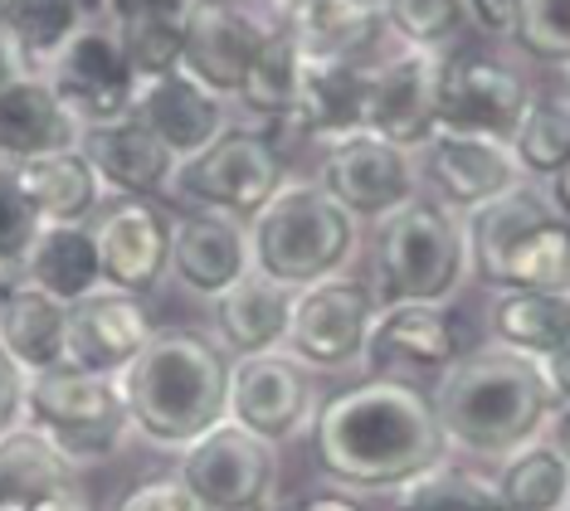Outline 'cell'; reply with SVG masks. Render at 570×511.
I'll list each match as a JSON object with an SVG mask.
<instances>
[{
	"label": "cell",
	"instance_id": "obj_1",
	"mask_svg": "<svg viewBox=\"0 0 570 511\" xmlns=\"http://www.w3.org/2000/svg\"><path fill=\"white\" fill-rule=\"evenodd\" d=\"M307 453L332 488L381 497L400 492L424 468L444 463L449 443L434 424L430 390L356 380L317 404L307 424Z\"/></svg>",
	"mask_w": 570,
	"mask_h": 511
},
{
	"label": "cell",
	"instance_id": "obj_2",
	"mask_svg": "<svg viewBox=\"0 0 570 511\" xmlns=\"http://www.w3.org/2000/svg\"><path fill=\"white\" fill-rule=\"evenodd\" d=\"M430 410L449 453L488 463H502L508 453L547 439L556 424L541 365L502 346H478L453 361L430 385Z\"/></svg>",
	"mask_w": 570,
	"mask_h": 511
},
{
	"label": "cell",
	"instance_id": "obj_3",
	"mask_svg": "<svg viewBox=\"0 0 570 511\" xmlns=\"http://www.w3.org/2000/svg\"><path fill=\"white\" fill-rule=\"evenodd\" d=\"M229 361L225 346L196 326H157L147 351L127 365L122 404L132 439L161 453H180L225 424L229 410Z\"/></svg>",
	"mask_w": 570,
	"mask_h": 511
},
{
	"label": "cell",
	"instance_id": "obj_4",
	"mask_svg": "<svg viewBox=\"0 0 570 511\" xmlns=\"http://www.w3.org/2000/svg\"><path fill=\"white\" fill-rule=\"evenodd\" d=\"M463 234L469 273L488 293H570V225L531 180L473 209Z\"/></svg>",
	"mask_w": 570,
	"mask_h": 511
},
{
	"label": "cell",
	"instance_id": "obj_5",
	"mask_svg": "<svg viewBox=\"0 0 570 511\" xmlns=\"http://www.w3.org/2000/svg\"><path fill=\"white\" fill-rule=\"evenodd\" d=\"M254 273L293 293L352 273L361 254V225L317 186L313 176H288L258 215L249 219Z\"/></svg>",
	"mask_w": 570,
	"mask_h": 511
},
{
	"label": "cell",
	"instance_id": "obj_6",
	"mask_svg": "<svg viewBox=\"0 0 570 511\" xmlns=\"http://www.w3.org/2000/svg\"><path fill=\"white\" fill-rule=\"evenodd\" d=\"M371 293L381 307L395 303H430L449 307L469 273V234L463 219L434 205L430 195H414L381 225H371Z\"/></svg>",
	"mask_w": 570,
	"mask_h": 511
},
{
	"label": "cell",
	"instance_id": "obj_7",
	"mask_svg": "<svg viewBox=\"0 0 570 511\" xmlns=\"http://www.w3.org/2000/svg\"><path fill=\"white\" fill-rule=\"evenodd\" d=\"M24 424L55 443L79 473L118 458L127 449V439H132V419H127L118 380L73 371V365H55L45 375H30Z\"/></svg>",
	"mask_w": 570,
	"mask_h": 511
},
{
	"label": "cell",
	"instance_id": "obj_8",
	"mask_svg": "<svg viewBox=\"0 0 570 511\" xmlns=\"http://www.w3.org/2000/svg\"><path fill=\"white\" fill-rule=\"evenodd\" d=\"M293 170L283 161V147L258 127L235 122L229 132H219L210 147L186 156L176 166L171 180V200L186 209H205V215H225V219H249L274 200V190L288 180Z\"/></svg>",
	"mask_w": 570,
	"mask_h": 511
},
{
	"label": "cell",
	"instance_id": "obj_9",
	"mask_svg": "<svg viewBox=\"0 0 570 511\" xmlns=\"http://www.w3.org/2000/svg\"><path fill=\"white\" fill-rule=\"evenodd\" d=\"M274 35V0H196V10L186 16V35H180V69L225 102H235L254 59Z\"/></svg>",
	"mask_w": 570,
	"mask_h": 511
},
{
	"label": "cell",
	"instance_id": "obj_10",
	"mask_svg": "<svg viewBox=\"0 0 570 511\" xmlns=\"http://www.w3.org/2000/svg\"><path fill=\"white\" fill-rule=\"evenodd\" d=\"M375 293L371 283L352 278H327L313 283L293 297V322H288V341L283 351L307 365L313 375H346L361 371V351H366V332L375 322Z\"/></svg>",
	"mask_w": 570,
	"mask_h": 511
},
{
	"label": "cell",
	"instance_id": "obj_11",
	"mask_svg": "<svg viewBox=\"0 0 570 511\" xmlns=\"http://www.w3.org/2000/svg\"><path fill=\"white\" fill-rule=\"evenodd\" d=\"M176 458V478L200 497L205 511H268L278 502V449L244 434L229 419Z\"/></svg>",
	"mask_w": 570,
	"mask_h": 511
},
{
	"label": "cell",
	"instance_id": "obj_12",
	"mask_svg": "<svg viewBox=\"0 0 570 511\" xmlns=\"http://www.w3.org/2000/svg\"><path fill=\"white\" fill-rule=\"evenodd\" d=\"M313 180L356 225H381L385 215H395L420 195V161L414 151L381 141L375 132H352L322 147Z\"/></svg>",
	"mask_w": 570,
	"mask_h": 511
},
{
	"label": "cell",
	"instance_id": "obj_13",
	"mask_svg": "<svg viewBox=\"0 0 570 511\" xmlns=\"http://www.w3.org/2000/svg\"><path fill=\"white\" fill-rule=\"evenodd\" d=\"M45 83L59 94V102L79 117V127H102V122H122L132 117L141 78L127 63L112 24H83L55 59L45 63Z\"/></svg>",
	"mask_w": 570,
	"mask_h": 511
},
{
	"label": "cell",
	"instance_id": "obj_14",
	"mask_svg": "<svg viewBox=\"0 0 570 511\" xmlns=\"http://www.w3.org/2000/svg\"><path fill=\"white\" fill-rule=\"evenodd\" d=\"M317 385L313 371L297 365L288 351H268V356H244L229 365V410L225 419L239 424L244 434L274 443L307 439V424L317 414Z\"/></svg>",
	"mask_w": 570,
	"mask_h": 511
},
{
	"label": "cell",
	"instance_id": "obj_15",
	"mask_svg": "<svg viewBox=\"0 0 570 511\" xmlns=\"http://www.w3.org/2000/svg\"><path fill=\"white\" fill-rule=\"evenodd\" d=\"M459 356H463L459 326H453L449 307L395 303V307H375L366 351H361V375L424 390V380L434 385Z\"/></svg>",
	"mask_w": 570,
	"mask_h": 511
},
{
	"label": "cell",
	"instance_id": "obj_16",
	"mask_svg": "<svg viewBox=\"0 0 570 511\" xmlns=\"http://www.w3.org/2000/svg\"><path fill=\"white\" fill-rule=\"evenodd\" d=\"M420 161V195L444 205L449 215L469 219L473 209L492 205L498 195L522 186V166L508 141L498 137H469V132H434L414 151Z\"/></svg>",
	"mask_w": 570,
	"mask_h": 511
},
{
	"label": "cell",
	"instance_id": "obj_17",
	"mask_svg": "<svg viewBox=\"0 0 570 511\" xmlns=\"http://www.w3.org/2000/svg\"><path fill=\"white\" fill-rule=\"evenodd\" d=\"M176 215L157 200H108L94 215L102 283L132 297H151L171 278Z\"/></svg>",
	"mask_w": 570,
	"mask_h": 511
},
{
	"label": "cell",
	"instance_id": "obj_18",
	"mask_svg": "<svg viewBox=\"0 0 570 511\" xmlns=\"http://www.w3.org/2000/svg\"><path fill=\"white\" fill-rule=\"evenodd\" d=\"M531 102V83L522 69L498 59H444L439 63L434 132H469L508 141Z\"/></svg>",
	"mask_w": 570,
	"mask_h": 511
},
{
	"label": "cell",
	"instance_id": "obj_19",
	"mask_svg": "<svg viewBox=\"0 0 570 511\" xmlns=\"http://www.w3.org/2000/svg\"><path fill=\"white\" fill-rule=\"evenodd\" d=\"M157 336V322L141 297L118 293L102 283L98 293H88L83 303L69 307V332H63V365L88 375H108L122 380L147 341Z\"/></svg>",
	"mask_w": 570,
	"mask_h": 511
},
{
	"label": "cell",
	"instance_id": "obj_20",
	"mask_svg": "<svg viewBox=\"0 0 570 511\" xmlns=\"http://www.w3.org/2000/svg\"><path fill=\"white\" fill-rule=\"evenodd\" d=\"M439 55L391 45L371 69L366 98V132L395 141L405 151H420L434 137V98H439Z\"/></svg>",
	"mask_w": 570,
	"mask_h": 511
},
{
	"label": "cell",
	"instance_id": "obj_21",
	"mask_svg": "<svg viewBox=\"0 0 570 511\" xmlns=\"http://www.w3.org/2000/svg\"><path fill=\"white\" fill-rule=\"evenodd\" d=\"M132 117L176 161H186V156L205 151L219 132L235 127V102L210 94V88H205L200 78H190L186 69H171L161 78H147V83L137 88Z\"/></svg>",
	"mask_w": 570,
	"mask_h": 511
},
{
	"label": "cell",
	"instance_id": "obj_22",
	"mask_svg": "<svg viewBox=\"0 0 570 511\" xmlns=\"http://www.w3.org/2000/svg\"><path fill=\"white\" fill-rule=\"evenodd\" d=\"M244 273H254L249 254V225L225 215H205V209H186L176 215V239H171V283L186 297L215 303L229 293Z\"/></svg>",
	"mask_w": 570,
	"mask_h": 511
},
{
	"label": "cell",
	"instance_id": "obj_23",
	"mask_svg": "<svg viewBox=\"0 0 570 511\" xmlns=\"http://www.w3.org/2000/svg\"><path fill=\"white\" fill-rule=\"evenodd\" d=\"M303 59H381L391 49L381 0H274Z\"/></svg>",
	"mask_w": 570,
	"mask_h": 511
},
{
	"label": "cell",
	"instance_id": "obj_24",
	"mask_svg": "<svg viewBox=\"0 0 570 511\" xmlns=\"http://www.w3.org/2000/svg\"><path fill=\"white\" fill-rule=\"evenodd\" d=\"M375 59H303L293 98L288 132L303 141H336L366 132V98H371Z\"/></svg>",
	"mask_w": 570,
	"mask_h": 511
},
{
	"label": "cell",
	"instance_id": "obj_25",
	"mask_svg": "<svg viewBox=\"0 0 570 511\" xmlns=\"http://www.w3.org/2000/svg\"><path fill=\"white\" fill-rule=\"evenodd\" d=\"M83 156L94 161L102 190L112 200H171V180H176V156L161 147L137 117L122 122H102V127H83L79 137Z\"/></svg>",
	"mask_w": 570,
	"mask_h": 511
},
{
	"label": "cell",
	"instance_id": "obj_26",
	"mask_svg": "<svg viewBox=\"0 0 570 511\" xmlns=\"http://www.w3.org/2000/svg\"><path fill=\"white\" fill-rule=\"evenodd\" d=\"M293 287H283L264 273H244L229 293L215 297V341L225 346L229 361L244 356H268L283 351L288 341V322H293Z\"/></svg>",
	"mask_w": 570,
	"mask_h": 511
},
{
	"label": "cell",
	"instance_id": "obj_27",
	"mask_svg": "<svg viewBox=\"0 0 570 511\" xmlns=\"http://www.w3.org/2000/svg\"><path fill=\"white\" fill-rule=\"evenodd\" d=\"M79 117L59 102V94L45 83V73L20 78L0 94V161L24 166L35 156L79 147Z\"/></svg>",
	"mask_w": 570,
	"mask_h": 511
},
{
	"label": "cell",
	"instance_id": "obj_28",
	"mask_svg": "<svg viewBox=\"0 0 570 511\" xmlns=\"http://www.w3.org/2000/svg\"><path fill=\"white\" fill-rule=\"evenodd\" d=\"M63 332H69V307L63 303H55L24 278L0 283V351L24 375H45L63 365Z\"/></svg>",
	"mask_w": 570,
	"mask_h": 511
},
{
	"label": "cell",
	"instance_id": "obj_29",
	"mask_svg": "<svg viewBox=\"0 0 570 511\" xmlns=\"http://www.w3.org/2000/svg\"><path fill=\"white\" fill-rule=\"evenodd\" d=\"M16 170H20V186L30 195V205L40 209L45 225H94V215L108 205V190H102V180H98L94 161L83 156V147L35 156V161H24Z\"/></svg>",
	"mask_w": 570,
	"mask_h": 511
},
{
	"label": "cell",
	"instance_id": "obj_30",
	"mask_svg": "<svg viewBox=\"0 0 570 511\" xmlns=\"http://www.w3.org/2000/svg\"><path fill=\"white\" fill-rule=\"evenodd\" d=\"M488 336L522 361H551L570 346V293H492Z\"/></svg>",
	"mask_w": 570,
	"mask_h": 511
},
{
	"label": "cell",
	"instance_id": "obj_31",
	"mask_svg": "<svg viewBox=\"0 0 570 511\" xmlns=\"http://www.w3.org/2000/svg\"><path fill=\"white\" fill-rule=\"evenodd\" d=\"M16 278L35 283L40 293H49L63 307L83 303L88 293H98V287H102L94 225H45Z\"/></svg>",
	"mask_w": 570,
	"mask_h": 511
},
{
	"label": "cell",
	"instance_id": "obj_32",
	"mask_svg": "<svg viewBox=\"0 0 570 511\" xmlns=\"http://www.w3.org/2000/svg\"><path fill=\"white\" fill-rule=\"evenodd\" d=\"M79 482V468L63 458L45 434H35L30 424L0 434V507L24 511L40 497L73 488Z\"/></svg>",
	"mask_w": 570,
	"mask_h": 511
},
{
	"label": "cell",
	"instance_id": "obj_33",
	"mask_svg": "<svg viewBox=\"0 0 570 511\" xmlns=\"http://www.w3.org/2000/svg\"><path fill=\"white\" fill-rule=\"evenodd\" d=\"M492 482L508 511H566L570 502V463L551 434L502 458Z\"/></svg>",
	"mask_w": 570,
	"mask_h": 511
},
{
	"label": "cell",
	"instance_id": "obj_34",
	"mask_svg": "<svg viewBox=\"0 0 570 511\" xmlns=\"http://www.w3.org/2000/svg\"><path fill=\"white\" fill-rule=\"evenodd\" d=\"M0 20L10 24V35L20 39L24 59H30V69L40 73L83 24L98 20V0H10L0 10Z\"/></svg>",
	"mask_w": 570,
	"mask_h": 511
},
{
	"label": "cell",
	"instance_id": "obj_35",
	"mask_svg": "<svg viewBox=\"0 0 570 511\" xmlns=\"http://www.w3.org/2000/svg\"><path fill=\"white\" fill-rule=\"evenodd\" d=\"M508 147L522 166V176L531 186H547V180L570 161V102L566 94H531L522 122L508 137Z\"/></svg>",
	"mask_w": 570,
	"mask_h": 511
},
{
	"label": "cell",
	"instance_id": "obj_36",
	"mask_svg": "<svg viewBox=\"0 0 570 511\" xmlns=\"http://www.w3.org/2000/svg\"><path fill=\"white\" fill-rule=\"evenodd\" d=\"M391 511H508V507H502L492 478L444 458V463L424 468L420 478H410L400 492H391Z\"/></svg>",
	"mask_w": 570,
	"mask_h": 511
},
{
	"label": "cell",
	"instance_id": "obj_37",
	"mask_svg": "<svg viewBox=\"0 0 570 511\" xmlns=\"http://www.w3.org/2000/svg\"><path fill=\"white\" fill-rule=\"evenodd\" d=\"M381 20L391 45L449 59V49L469 24V10L463 0H381Z\"/></svg>",
	"mask_w": 570,
	"mask_h": 511
},
{
	"label": "cell",
	"instance_id": "obj_38",
	"mask_svg": "<svg viewBox=\"0 0 570 511\" xmlns=\"http://www.w3.org/2000/svg\"><path fill=\"white\" fill-rule=\"evenodd\" d=\"M508 45L537 69H570V0H522Z\"/></svg>",
	"mask_w": 570,
	"mask_h": 511
},
{
	"label": "cell",
	"instance_id": "obj_39",
	"mask_svg": "<svg viewBox=\"0 0 570 511\" xmlns=\"http://www.w3.org/2000/svg\"><path fill=\"white\" fill-rule=\"evenodd\" d=\"M40 229H45V219H40V209L30 205V195H24L20 170L10 161H0V278H6V273L16 278L24 268Z\"/></svg>",
	"mask_w": 570,
	"mask_h": 511
},
{
	"label": "cell",
	"instance_id": "obj_40",
	"mask_svg": "<svg viewBox=\"0 0 570 511\" xmlns=\"http://www.w3.org/2000/svg\"><path fill=\"white\" fill-rule=\"evenodd\" d=\"M112 35H118L122 55L141 83L180 69V35H186V24H122Z\"/></svg>",
	"mask_w": 570,
	"mask_h": 511
},
{
	"label": "cell",
	"instance_id": "obj_41",
	"mask_svg": "<svg viewBox=\"0 0 570 511\" xmlns=\"http://www.w3.org/2000/svg\"><path fill=\"white\" fill-rule=\"evenodd\" d=\"M108 511H205V507L176 473H157V478L132 482Z\"/></svg>",
	"mask_w": 570,
	"mask_h": 511
},
{
	"label": "cell",
	"instance_id": "obj_42",
	"mask_svg": "<svg viewBox=\"0 0 570 511\" xmlns=\"http://www.w3.org/2000/svg\"><path fill=\"white\" fill-rule=\"evenodd\" d=\"M196 0H98V20L122 30V24H186Z\"/></svg>",
	"mask_w": 570,
	"mask_h": 511
},
{
	"label": "cell",
	"instance_id": "obj_43",
	"mask_svg": "<svg viewBox=\"0 0 570 511\" xmlns=\"http://www.w3.org/2000/svg\"><path fill=\"white\" fill-rule=\"evenodd\" d=\"M24 395H30V375L0 351V434L24 424Z\"/></svg>",
	"mask_w": 570,
	"mask_h": 511
},
{
	"label": "cell",
	"instance_id": "obj_44",
	"mask_svg": "<svg viewBox=\"0 0 570 511\" xmlns=\"http://www.w3.org/2000/svg\"><path fill=\"white\" fill-rule=\"evenodd\" d=\"M469 10V24L488 39H508L517 16H522V0H463Z\"/></svg>",
	"mask_w": 570,
	"mask_h": 511
},
{
	"label": "cell",
	"instance_id": "obj_45",
	"mask_svg": "<svg viewBox=\"0 0 570 511\" xmlns=\"http://www.w3.org/2000/svg\"><path fill=\"white\" fill-rule=\"evenodd\" d=\"M268 511H371L366 497H356V492H346V488H317V492H307V497H288V502H274Z\"/></svg>",
	"mask_w": 570,
	"mask_h": 511
},
{
	"label": "cell",
	"instance_id": "obj_46",
	"mask_svg": "<svg viewBox=\"0 0 570 511\" xmlns=\"http://www.w3.org/2000/svg\"><path fill=\"white\" fill-rule=\"evenodd\" d=\"M30 59H24V49H20V39L10 35V24L0 20V94H6L10 83H20V78H30Z\"/></svg>",
	"mask_w": 570,
	"mask_h": 511
},
{
	"label": "cell",
	"instance_id": "obj_47",
	"mask_svg": "<svg viewBox=\"0 0 570 511\" xmlns=\"http://www.w3.org/2000/svg\"><path fill=\"white\" fill-rule=\"evenodd\" d=\"M541 380H547V395L556 404V414H570V346L556 351L551 361H541Z\"/></svg>",
	"mask_w": 570,
	"mask_h": 511
},
{
	"label": "cell",
	"instance_id": "obj_48",
	"mask_svg": "<svg viewBox=\"0 0 570 511\" xmlns=\"http://www.w3.org/2000/svg\"><path fill=\"white\" fill-rule=\"evenodd\" d=\"M24 511H98L94 502H88V492L73 482V488H59V492H49L40 497V502H30Z\"/></svg>",
	"mask_w": 570,
	"mask_h": 511
},
{
	"label": "cell",
	"instance_id": "obj_49",
	"mask_svg": "<svg viewBox=\"0 0 570 511\" xmlns=\"http://www.w3.org/2000/svg\"><path fill=\"white\" fill-rule=\"evenodd\" d=\"M541 190H547V200H551V209H556V215H561L566 225H570V161H566L561 170H556V176H551V180H547V186H541Z\"/></svg>",
	"mask_w": 570,
	"mask_h": 511
},
{
	"label": "cell",
	"instance_id": "obj_50",
	"mask_svg": "<svg viewBox=\"0 0 570 511\" xmlns=\"http://www.w3.org/2000/svg\"><path fill=\"white\" fill-rule=\"evenodd\" d=\"M551 439H556V449H561V453H566V463H570V414H556Z\"/></svg>",
	"mask_w": 570,
	"mask_h": 511
},
{
	"label": "cell",
	"instance_id": "obj_51",
	"mask_svg": "<svg viewBox=\"0 0 570 511\" xmlns=\"http://www.w3.org/2000/svg\"><path fill=\"white\" fill-rule=\"evenodd\" d=\"M561 94H566V102H570V69H566V88H561Z\"/></svg>",
	"mask_w": 570,
	"mask_h": 511
},
{
	"label": "cell",
	"instance_id": "obj_52",
	"mask_svg": "<svg viewBox=\"0 0 570 511\" xmlns=\"http://www.w3.org/2000/svg\"><path fill=\"white\" fill-rule=\"evenodd\" d=\"M6 6H10V0H0V10H6Z\"/></svg>",
	"mask_w": 570,
	"mask_h": 511
},
{
	"label": "cell",
	"instance_id": "obj_53",
	"mask_svg": "<svg viewBox=\"0 0 570 511\" xmlns=\"http://www.w3.org/2000/svg\"><path fill=\"white\" fill-rule=\"evenodd\" d=\"M0 511H10V507H0Z\"/></svg>",
	"mask_w": 570,
	"mask_h": 511
},
{
	"label": "cell",
	"instance_id": "obj_54",
	"mask_svg": "<svg viewBox=\"0 0 570 511\" xmlns=\"http://www.w3.org/2000/svg\"><path fill=\"white\" fill-rule=\"evenodd\" d=\"M566 511H570V502H566Z\"/></svg>",
	"mask_w": 570,
	"mask_h": 511
}]
</instances>
